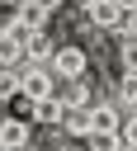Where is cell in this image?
<instances>
[{
    "label": "cell",
    "instance_id": "1",
    "mask_svg": "<svg viewBox=\"0 0 137 151\" xmlns=\"http://www.w3.org/2000/svg\"><path fill=\"white\" fill-rule=\"evenodd\" d=\"M52 76L57 80H76V76H90V57H85V47H76V42H61L57 52H52Z\"/></svg>",
    "mask_w": 137,
    "mask_h": 151
},
{
    "label": "cell",
    "instance_id": "2",
    "mask_svg": "<svg viewBox=\"0 0 137 151\" xmlns=\"http://www.w3.org/2000/svg\"><path fill=\"white\" fill-rule=\"evenodd\" d=\"M19 85H24L19 99H47V94H57V76H52V66H43V61L19 66Z\"/></svg>",
    "mask_w": 137,
    "mask_h": 151
},
{
    "label": "cell",
    "instance_id": "3",
    "mask_svg": "<svg viewBox=\"0 0 137 151\" xmlns=\"http://www.w3.org/2000/svg\"><path fill=\"white\" fill-rule=\"evenodd\" d=\"M28 123H33V118L5 113V118H0V146H5V151H24V146H28Z\"/></svg>",
    "mask_w": 137,
    "mask_h": 151
},
{
    "label": "cell",
    "instance_id": "4",
    "mask_svg": "<svg viewBox=\"0 0 137 151\" xmlns=\"http://www.w3.org/2000/svg\"><path fill=\"white\" fill-rule=\"evenodd\" d=\"M80 5H85V19L94 28H118V19H123L118 0H80Z\"/></svg>",
    "mask_w": 137,
    "mask_h": 151
},
{
    "label": "cell",
    "instance_id": "5",
    "mask_svg": "<svg viewBox=\"0 0 137 151\" xmlns=\"http://www.w3.org/2000/svg\"><path fill=\"white\" fill-rule=\"evenodd\" d=\"M90 123H94L90 132H118V127H123V109L99 99V104H90Z\"/></svg>",
    "mask_w": 137,
    "mask_h": 151
},
{
    "label": "cell",
    "instance_id": "6",
    "mask_svg": "<svg viewBox=\"0 0 137 151\" xmlns=\"http://www.w3.org/2000/svg\"><path fill=\"white\" fill-rule=\"evenodd\" d=\"M66 118V104L61 94H47V99H33V123H47V127H61Z\"/></svg>",
    "mask_w": 137,
    "mask_h": 151
},
{
    "label": "cell",
    "instance_id": "7",
    "mask_svg": "<svg viewBox=\"0 0 137 151\" xmlns=\"http://www.w3.org/2000/svg\"><path fill=\"white\" fill-rule=\"evenodd\" d=\"M90 127H94V123H90V104L66 109V118H61V132H66V137H80V142H85V137H90Z\"/></svg>",
    "mask_w": 137,
    "mask_h": 151
},
{
    "label": "cell",
    "instance_id": "8",
    "mask_svg": "<svg viewBox=\"0 0 137 151\" xmlns=\"http://www.w3.org/2000/svg\"><path fill=\"white\" fill-rule=\"evenodd\" d=\"M52 52H57V47H52V38H47L43 28H33V33L24 38V61H52Z\"/></svg>",
    "mask_w": 137,
    "mask_h": 151
},
{
    "label": "cell",
    "instance_id": "9",
    "mask_svg": "<svg viewBox=\"0 0 137 151\" xmlns=\"http://www.w3.org/2000/svg\"><path fill=\"white\" fill-rule=\"evenodd\" d=\"M57 94H61V104H66V109H76V104H90V76L61 80V85H57Z\"/></svg>",
    "mask_w": 137,
    "mask_h": 151
},
{
    "label": "cell",
    "instance_id": "10",
    "mask_svg": "<svg viewBox=\"0 0 137 151\" xmlns=\"http://www.w3.org/2000/svg\"><path fill=\"white\" fill-rule=\"evenodd\" d=\"M19 61H24V42L9 38V33H0V71H14Z\"/></svg>",
    "mask_w": 137,
    "mask_h": 151
},
{
    "label": "cell",
    "instance_id": "11",
    "mask_svg": "<svg viewBox=\"0 0 137 151\" xmlns=\"http://www.w3.org/2000/svg\"><path fill=\"white\" fill-rule=\"evenodd\" d=\"M113 94H118V109H137V71H123Z\"/></svg>",
    "mask_w": 137,
    "mask_h": 151
},
{
    "label": "cell",
    "instance_id": "12",
    "mask_svg": "<svg viewBox=\"0 0 137 151\" xmlns=\"http://www.w3.org/2000/svg\"><path fill=\"white\" fill-rule=\"evenodd\" d=\"M14 9H19V24H24V28H43V24H47V9H43L38 0H24V5H14Z\"/></svg>",
    "mask_w": 137,
    "mask_h": 151
},
{
    "label": "cell",
    "instance_id": "13",
    "mask_svg": "<svg viewBox=\"0 0 137 151\" xmlns=\"http://www.w3.org/2000/svg\"><path fill=\"white\" fill-rule=\"evenodd\" d=\"M85 146L90 151H123V132H90Z\"/></svg>",
    "mask_w": 137,
    "mask_h": 151
},
{
    "label": "cell",
    "instance_id": "14",
    "mask_svg": "<svg viewBox=\"0 0 137 151\" xmlns=\"http://www.w3.org/2000/svg\"><path fill=\"white\" fill-rule=\"evenodd\" d=\"M14 94H24L19 71H0V104H5V99H14Z\"/></svg>",
    "mask_w": 137,
    "mask_h": 151
},
{
    "label": "cell",
    "instance_id": "15",
    "mask_svg": "<svg viewBox=\"0 0 137 151\" xmlns=\"http://www.w3.org/2000/svg\"><path fill=\"white\" fill-rule=\"evenodd\" d=\"M118 57H123V71H137V38H123L118 42Z\"/></svg>",
    "mask_w": 137,
    "mask_h": 151
},
{
    "label": "cell",
    "instance_id": "16",
    "mask_svg": "<svg viewBox=\"0 0 137 151\" xmlns=\"http://www.w3.org/2000/svg\"><path fill=\"white\" fill-rule=\"evenodd\" d=\"M113 33H118V38H137V9H123V19H118Z\"/></svg>",
    "mask_w": 137,
    "mask_h": 151
},
{
    "label": "cell",
    "instance_id": "17",
    "mask_svg": "<svg viewBox=\"0 0 137 151\" xmlns=\"http://www.w3.org/2000/svg\"><path fill=\"white\" fill-rule=\"evenodd\" d=\"M118 132H123V142H132V146H137V109H132V118H128Z\"/></svg>",
    "mask_w": 137,
    "mask_h": 151
},
{
    "label": "cell",
    "instance_id": "18",
    "mask_svg": "<svg viewBox=\"0 0 137 151\" xmlns=\"http://www.w3.org/2000/svg\"><path fill=\"white\" fill-rule=\"evenodd\" d=\"M38 5H43V9H47V14H52V9H61V5H66V0H38Z\"/></svg>",
    "mask_w": 137,
    "mask_h": 151
},
{
    "label": "cell",
    "instance_id": "19",
    "mask_svg": "<svg viewBox=\"0 0 137 151\" xmlns=\"http://www.w3.org/2000/svg\"><path fill=\"white\" fill-rule=\"evenodd\" d=\"M118 9H137V0H118Z\"/></svg>",
    "mask_w": 137,
    "mask_h": 151
},
{
    "label": "cell",
    "instance_id": "20",
    "mask_svg": "<svg viewBox=\"0 0 137 151\" xmlns=\"http://www.w3.org/2000/svg\"><path fill=\"white\" fill-rule=\"evenodd\" d=\"M123 151H137V146H132V142H123Z\"/></svg>",
    "mask_w": 137,
    "mask_h": 151
},
{
    "label": "cell",
    "instance_id": "21",
    "mask_svg": "<svg viewBox=\"0 0 137 151\" xmlns=\"http://www.w3.org/2000/svg\"><path fill=\"white\" fill-rule=\"evenodd\" d=\"M9 5H24V0H9Z\"/></svg>",
    "mask_w": 137,
    "mask_h": 151
},
{
    "label": "cell",
    "instance_id": "22",
    "mask_svg": "<svg viewBox=\"0 0 137 151\" xmlns=\"http://www.w3.org/2000/svg\"><path fill=\"white\" fill-rule=\"evenodd\" d=\"M0 118H5V113H0Z\"/></svg>",
    "mask_w": 137,
    "mask_h": 151
},
{
    "label": "cell",
    "instance_id": "23",
    "mask_svg": "<svg viewBox=\"0 0 137 151\" xmlns=\"http://www.w3.org/2000/svg\"><path fill=\"white\" fill-rule=\"evenodd\" d=\"M24 151H28V146H24Z\"/></svg>",
    "mask_w": 137,
    "mask_h": 151
}]
</instances>
